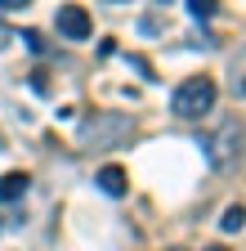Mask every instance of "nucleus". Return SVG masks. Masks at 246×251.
Listing matches in <instances>:
<instances>
[{
    "mask_svg": "<svg viewBox=\"0 0 246 251\" xmlns=\"http://www.w3.org/2000/svg\"><path fill=\"white\" fill-rule=\"evenodd\" d=\"M170 251H179V247H170Z\"/></svg>",
    "mask_w": 246,
    "mask_h": 251,
    "instance_id": "ddd939ff",
    "label": "nucleus"
},
{
    "mask_svg": "<svg viewBox=\"0 0 246 251\" xmlns=\"http://www.w3.org/2000/svg\"><path fill=\"white\" fill-rule=\"evenodd\" d=\"M228 94L233 99H246V45L228 58Z\"/></svg>",
    "mask_w": 246,
    "mask_h": 251,
    "instance_id": "423d86ee",
    "label": "nucleus"
},
{
    "mask_svg": "<svg viewBox=\"0 0 246 251\" xmlns=\"http://www.w3.org/2000/svg\"><path fill=\"white\" fill-rule=\"evenodd\" d=\"M54 27L63 41H89V31H94V18H89L85 5H58L54 14Z\"/></svg>",
    "mask_w": 246,
    "mask_h": 251,
    "instance_id": "20e7f679",
    "label": "nucleus"
},
{
    "mask_svg": "<svg viewBox=\"0 0 246 251\" xmlns=\"http://www.w3.org/2000/svg\"><path fill=\"white\" fill-rule=\"evenodd\" d=\"M27 188H32V175L27 171H5L0 175V202H22Z\"/></svg>",
    "mask_w": 246,
    "mask_h": 251,
    "instance_id": "39448f33",
    "label": "nucleus"
},
{
    "mask_svg": "<svg viewBox=\"0 0 246 251\" xmlns=\"http://www.w3.org/2000/svg\"><path fill=\"white\" fill-rule=\"evenodd\" d=\"M220 229H224V233H242V229H246V206L233 202V206L224 211V220H220Z\"/></svg>",
    "mask_w": 246,
    "mask_h": 251,
    "instance_id": "6e6552de",
    "label": "nucleus"
},
{
    "mask_svg": "<svg viewBox=\"0 0 246 251\" xmlns=\"http://www.w3.org/2000/svg\"><path fill=\"white\" fill-rule=\"evenodd\" d=\"M206 251H228V247H220V242H215V247H206Z\"/></svg>",
    "mask_w": 246,
    "mask_h": 251,
    "instance_id": "9b49d317",
    "label": "nucleus"
},
{
    "mask_svg": "<svg viewBox=\"0 0 246 251\" xmlns=\"http://www.w3.org/2000/svg\"><path fill=\"white\" fill-rule=\"evenodd\" d=\"M99 188H103L108 198H126V188H130L126 184V171H121V166H103L99 171Z\"/></svg>",
    "mask_w": 246,
    "mask_h": 251,
    "instance_id": "0eeeda50",
    "label": "nucleus"
},
{
    "mask_svg": "<svg viewBox=\"0 0 246 251\" xmlns=\"http://www.w3.org/2000/svg\"><path fill=\"white\" fill-rule=\"evenodd\" d=\"M242 144H246V130H242V121H224L220 130H215L201 148H206V162L215 171H233L242 162Z\"/></svg>",
    "mask_w": 246,
    "mask_h": 251,
    "instance_id": "7ed1b4c3",
    "label": "nucleus"
},
{
    "mask_svg": "<svg viewBox=\"0 0 246 251\" xmlns=\"http://www.w3.org/2000/svg\"><path fill=\"white\" fill-rule=\"evenodd\" d=\"M134 135V117L130 112H94L81 121V144L94 148V152H108V148H121Z\"/></svg>",
    "mask_w": 246,
    "mask_h": 251,
    "instance_id": "f257e3e1",
    "label": "nucleus"
},
{
    "mask_svg": "<svg viewBox=\"0 0 246 251\" xmlns=\"http://www.w3.org/2000/svg\"><path fill=\"white\" fill-rule=\"evenodd\" d=\"M22 41H27V50H32V54H45V50H49V41L41 36V31H22Z\"/></svg>",
    "mask_w": 246,
    "mask_h": 251,
    "instance_id": "9d476101",
    "label": "nucleus"
},
{
    "mask_svg": "<svg viewBox=\"0 0 246 251\" xmlns=\"http://www.w3.org/2000/svg\"><path fill=\"white\" fill-rule=\"evenodd\" d=\"M215 81L210 76H188L183 85H175V94H170V112L175 117H183V121H197L201 112H210L215 108Z\"/></svg>",
    "mask_w": 246,
    "mask_h": 251,
    "instance_id": "f03ea898",
    "label": "nucleus"
},
{
    "mask_svg": "<svg viewBox=\"0 0 246 251\" xmlns=\"http://www.w3.org/2000/svg\"><path fill=\"white\" fill-rule=\"evenodd\" d=\"M183 5H188V14H193V18H215V9H220L215 0H183Z\"/></svg>",
    "mask_w": 246,
    "mask_h": 251,
    "instance_id": "1a4fd4ad",
    "label": "nucleus"
},
{
    "mask_svg": "<svg viewBox=\"0 0 246 251\" xmlns=\"http://www.w3.org/2000/svg\"><path fill=\"white\" fill-rule=\"evenodd\" d=\"M0 229H5V215H0Z\"/></svg>",
    "mask_w": 246,
    "mask_h": 251,
    "instance_id": "f8f14e48",
    "label": "nucleus"
}]
</instances>
